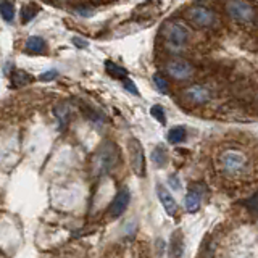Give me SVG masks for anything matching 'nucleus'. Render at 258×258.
<instances>
[{
	"label": "nucleus",
	"instance_id": "1",
	"mask_svg": "<svg viewBox=\"0 0 258 258\" xmlns=\"http://www.w3.org/2000/svg\"><path fill=\"white\" fill-rule=\"evenodd\" d=\"M118 160H119V153H118L116 145L113 142H103L99 147V150L95 152L94 160H92L94 173L97 176H100V174L111 171V169L116 166Z\"/></svg>",
	"mask_w": 258,
	"mask_h": 258
},
{
	"label": "nucleus",
	"instance_id": "2",
	"mask_svg": "<svg viewBox=\"0 0 258 258\" xmlns=\"http://www.w3.org/2000/svg\"><path fill=\"white\" fill-rule=\"evenodd\" d=\"M226 12L232 20L239 23H250L255 18V8L245 0H228L226 2Z\"/></svg>",
	"mask_w": 258,
	"mask_h": 258
},
{
	"label": "nucleus",
	"instance_id": "3",
	"mask_svg": "<svg viewBox=\"0 0 258 258\" xmlns=\"http://www.w3.org/2000/svg\"><path fill=\"white\" fill-rule=\"evenodd\" d=\"M189 39V31L187 28L181 23H169L166 29H165V40L168 47L174 48V50H179L185 45Z\"/></svg>",
	"mask_w": 258,
	"mask_h": 258
},
{
	"label": "nucleus",
	"instance_id": "4",
	"mask_svg": "<svg viewBox=\"0 0 258 258\" xmlns=\"http://www.w3.org/2000/svg\"><path fill=\"white\" fill-rule=\"evenodd\" d=\"M127 150H129V160H131L133 171L139 177H144L145 176V155H144L142 144L137 139H131L127 144Z\"/></svg>",
	"mask_w": 258,
	"mask_h": 258
},
{
	"label": "nucleus",
	"instance_id": "5",
	"mask_svg": "<svg viewBox=\"0 0 258 258\" xmlns=\"http://www.w3.org/2000/svg\"><path fill=\"white\" fill-rule=\"evenodd\" d=\"M166 71H168V75L171 78L184 81V79H187V78L192 76L194 68H192V64L189 61L181 60V58H174V60L166 63Z\"/></svg>",
	"mask_w": 258,
	"mask_h": 258
},
{
	"label": "nucleus",
	"instance_id": "6",
	"mask_svg": "<svg viewBox=\"0 0 258 258\" xmlns=\"http://www.w3.org/2000/svg\"><path fill=\"white\" fill-rule=\"evenodd\" d=\"M245 157L236 150H226L221 155V163L228 173H239L245 166Z\"/></svg>",
	"mask_w": 258,
	"mask_h": 258
},
{
	"label": "nucleus",
	"instance_id": "7",
	"mask_svg": "<svg viewBox=\"0 0 258 258\" xmlns=\"http://www.w3.org/2000/svg\"><path fill=\"white\" fill-rule=\"evenodd\" d=\"M187 18L192 23H196L197 26L207 28V26H210V24L215 21V15L210 12L208 8L197 5V7H192V8H189V10H187Z\"/></svg>",
	"mask_w": 258,
	"mask_h": 258
},
{
	"label": "nucleus",
	"instance_id": "8",
	"mask_svg": "<svg viewBox=\"0 0 258 258\" xmlns=\"http://www.w3.org/2000/svg\"><path fill=\"white\" fill-rule=\"evenodd\" d=\"M129 200H131V196H129V190L127 189H121L115 199H113V202L110 204L108 207V215L111 218H118L121 216L124 212H126V208L129 205Z\"/></svg>",
	"mask_w": 258,
	"mask_h": 258
},
{
	"label": "nucleus",
	"instance_id": "9",
	"mask_svg": "<svg viewBox=\"0 0 258 258\" xmlns=\"http://www.w3.org/2000/svg\"><path fill=\"white\" fill-rule=\"evenodd\" d=\"M157 194H158V199L161 202V205H163V208H165V212L169 216L174 218L177 215V204H176L174 197L168 192V189L163 187V185H157Z\"/></svg>",
	"mask_w": 258,
	"mask_h": 258
},
{
	"label": "nucleus",
	"instance_id": "10",
	"mask_svg": "<svg viewBox=\"0 0 258 258\" xmlns=\"http://www.w3.org/2000/svg\"><path fill=\"white\" fill-rule=\"evenodd\" d=\"M184 94L192 103H197V105L207 103L210 100V92L202 86H190L189 89H185Z\"/></svg>",
	"mask_w": 258,
	"mask_h": 258
},
{
	"label": "nucleus",
	"instance_id": "11",
	"mask_svg": "<svg viewBox=\"0 0 258 258\" xmlns=\"http://www.w3.org/2000/svg\"><path fill=\"white\" fill-rule=\"evenodd\" d=\"M47 48V44L42 37L39 36H31L26 40V50H29L31 53H44Z\"/></svg>",
	"mask_w": 258,
	"mask_h": 258
},
{
	"label": "nucleus",
	"instance_id": "12",
	"mask_svg": "<svg viewBox=\"0 0 258 258\" xmlns=\"http://www.w3.org/2000/svg\"><path fill=\"white\" fill-rule=\"evenodd\" d=\"M32 81H34V78H32L29 73L23 71V70H15L12 73V84L15 87H23V86L32 83Z\"/></svg>",
	"mask_w": 258,
	"mask_h": 258
},
{
	"label": "nucleus",
	"instance_id": "13",
	"mask_svg": "<svg viewBox=\"0 0 258 258\" xmlns=\"http://www.w3.org/2000/svg\"><path fill=\"white\" fill-rule=\"evenodd\" d=\"M184 205H185V210H187L189 213H196L200 208V194L196 190H190L184 199Z\"/></svg>",
	"mask_w": 258,
	"mask_h": 258
},
{
	"label": "nucleus",
	"instance_id": "14",
	"mask_svg": "<svg viewBox=\"0 0 258 258\" xmlns=\"http://www.w3.org/2000/svg\"><path fill=\"white\" fill-rule=\"evenodd\" d=\"M185 137H187V133H185V127L184 126H174L169 129L168 133V142L169 144H181L185 141Z\"/></svg>",
	"mask_w": 258,
	"mask_h": 258
},
{
	"label": "nucleus",
	"instance_id": "15",
	"mask_svg": "<svg viewBox=\"0 0 258 258\" xmlns=\"http://www.w3.org/2000/svg\"><path fill=\"white\" fill-rule=\"evenodd\" d=\"M152 161L155 163V166L163 168L168 163V152L163 145H158V147L153 149L152 152Z\"/></svg>",
	"mask_w": 258,
	"mask_h": 258
},
{
	"label": "nucleus",
	"instance_id": "16",
	"mask_svg": "<svg viewBox=\"0 0 258 258\" xmlns=\"http://www.w3.org/2000/svg\"><path fill=\"white\" fill-rule=\"evenodd\" d=\"M182 252H184V245H182L181 234H174L171 240V247H169V258H181Z\"/></svg>",
	"mask_w": 258,
	"mask_h": 258
},
{
	"label": "nucleus",
	"instance_id": "17",
	"mask_svg": "<svg viewBox=\"0 0 258 258\" xmlns=\"http://www.w3.org/2000/svg\"><path fill=\"white\" fill-rule=\"evenodd\" d=\"M105 70H107V73L111 76V78H116V79H124L127 78V71L124 68H121L119 64L113 63V61H105Z\"/></svg>",
	"mask_w": 258,
	"mask_h": 258
},
{
	"label": "nucleus",
	"instance_id": "18",
	"mask_svg": "<svg viewBox=\"0 0 258 258\" xmlns=\"http://www.w3.org/2000/svg\"><path fill=\"white\" fill-rule=\"evenodd\" d=\"M55 116L58 119L60 126H64L68 123L70 118V105L68 103H60L58 107H55Z\"/></svg>",
	"mask_w": 258,
	"mask_h": 258
},
{
	"label": "nucleus",
	"instance_id": "19",
	"mask_svg": "<svg viewBox=\"0 0 258 258\" xmlns=\"http://www.w3.org/2000/svg\"><path fill=\"white\" fill-rule=\"evenodd\" d=\"M0 16H2L7 23H12L15 18V8L10 2H7V0L0 2Z\"/></svg>",
	"mask_w": 258,
	"mask_h": 258
},
{
	"label": "nucleus",
	"instance_id": "20",
	"mask_svg": "<svg viewBox=\"0 0 258 258\" xmlns=\"http://www.w3.org/2000/svg\"><path fill=\"white\" fill-rule=\"evenodd\" d=\"M153 84H155V87L158 89V92H161V94H168V91H169V87H168V83H166V79L161 76V75H153Z\"/></svg>",
	"mask_w": 258,
	"mask_h": 258
},
{
	"label": "nucleus",
	"instance_id": "21",
	"mask_svg": "<svg viewBox=\"0 0 258 258\" xmlns=\"http://www.w3.org/2000/svg\"><path fill=\"white\" fill-rule=\"evenodd\" d=\"M150 115L155 118L158 123H161V124L166 123V115H165V110L161 105H153V107L150 108Z\"/></svg>",
	"mask_w": 258,
	"mask_h": 258
},
{
	"label": "nucleus",
	"instance_id": "22",
	"mask_svg": "<svg viewBox=\"0 0 258 258\" xmlns=\"http://www.w3.org/2000/svg\"><path fill=\"white\" fill-rule=\"evenodd\" d=\"M36 13H37V8H34V7H24L23 8V12H21V21L26 24L28 21H31L32 18L36 16Z\"/></svg>",
	"mask_w": 258,
	"mask_h": 258
},
{
	"label": "nucleus",
	"instance_id": "23",
	"mask_svg": "<svg viewBox=\"0 0 258 258\" xmlns=\"http://www.w3.org/2000/svg\"><path fill=\"white\" fill-rule=\"evenodd\" d=\"M123 86H124V89H126V91H129V92H131V94H134V95H139V91H137L136 84H134L133 81L129 79V78H124V79H123Z\"/></svg>",
	"mask_w": 258,
	"mask_h": 258
},
{
	"label": "nucleus",
	"instance_id": "24",
	"mask_svg": "<svg viewBox=\"0 0 258 258\" xmlns=\"http://www.w3.org/2000/svg\"><path fill=\"white\" fill-rule=\"evenodd\" d=\"M245 207L252 210V212H253V210H258V192L253 194L252 197L245 200Z\"/></svg>",
	"mask_w": 258,
	"mask_h": 258
},
{
	"label": "nucleus",
	"instance_id": "25",
	"mask_svg": "<svg viewBox=\"0 0 258 258\" xmlns=\"http://www.w3.org/2000/svg\"><path fill=\"white\" fill-rule=\"evenodd\" d=\"M56 76H58V71H55V70H48V71H45V73H42V75L39 76V79L40 81H53Z\"/></svg>",
	"mask_w": 258,
	"mask_h": 258
},
{
	"label": "nucleus",
	"instance_id": "26",
	"mask_svg": "<svg viewBox=\"0 0 258 258\" xmlns=\"http://www.w3.org/2000/svg\"><path fill=\"white\" fill-rule=\"evenodd\" d=\"M73 42H75L78 47H83V48H86V47H87V40L81 39V37H73Z\"/></svg>",
	"mask_w": 258,
	"mask_h": 258
},
{
	"label": "nucleus",
	"instance_id": "27",
	"mask_svg": "<svg viewBox=\"0 0 258 258\" xmlns=\"http://www.w3.org/2000/svg\"><path fill=\"white\" fill-rule=\"evenodd\" d=\"M169 184H171V185H174L176 189H181V182L177 181V177H174V176H171V177H169Z\"/></svg>",
	"mask_w": 258,
	"mask_h": 258
},
{
	"label": "nucleus",
	"instance_id": "28",
	"mask_svg": "<svg viewBox=\"0 0 258 258\" xmlns=\"http://www.w3.org/2000/svg\"><path fill=\"white\" fill-rule=\"evenodd\" d=\"M78 15H83V16H91L92 12L91 10H84V8H79V10H76Z\"/></svg>",
	"mask_w": 258,
	"mask_h": 258
}]
</instances>
